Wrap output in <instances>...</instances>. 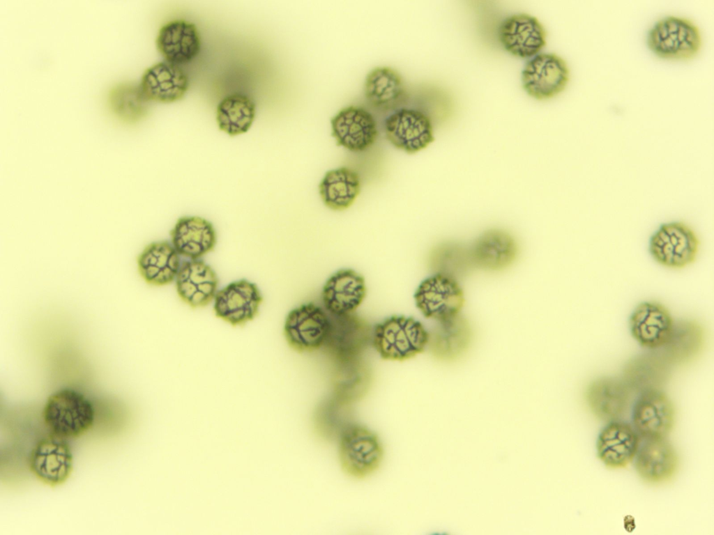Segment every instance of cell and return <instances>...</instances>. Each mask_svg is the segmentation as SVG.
Listing matches in <instances>:
<instances>
[{"label": "cell", "mask_w": 714, "mask_h": 535, "mask_svg": "<svg viewBox=\"0 0 714 535\" xmlns=\"http://www.w3.org/2000/svg\"><path fill=\"white\" fill-rule=\"evenodd\" d=\"M383 125L389 142L409 154L425 148L434 140L430 117L418 109L400 107L386 118Z\"/></svg>", "instance_id": "obj_10"}, {"label": "cell", "mask_w": 714, "mask_h": 535, "mask_svg": "<svg viewBox=\"0 0 714 535\" xmlns=\"http://www.w3.org/2000/svg\"><path fill=\"white\" fill-rule=\"evenodd\" d=\"M262 297L257 286L241 279L218 291L214 297L215 315L229 324L242 325L258 313Z\"/></svg>", "instance_id": "obj_16"}, {"label": "cell", "mask_w": 714, "mask_h": 535, "mask_svg": "<svg viewBox=\"0 0 714 535\" xmlns=\"http://www.w3.org/2000/svg\"><path fill=\"white\" fill-rule=\"evenodd\" d=\"M586 400L595 417L614 421L626 411L630 400V389L623 380L602 378L588 386Z\"/></svg>", "instance_id": "obj_24"}, {"label": "cell", "mask_w": 714, "mask_h": 535, "mask_svg": "<svg viewBox=\"0 0 714 535\" xmlns=\"http://www.w3.org/2000/svg\"><path fill=\"white\" fill-rule=\"evenodd\" d=\"M704 342V332L699 324L683 320L674 323L672 334L662 355L671 364L685 363L698 355Z\"/></svg>", "instance_id": "obj_33"}, {"label": "cell", "mask_w": 714, "mask_h": 535, "mask_svg": "<svg viewBox=\"0 0 714 535\" xmlns=\"http://www.w3.org/2000/svg\"><path fill=\"white\" fill-rule=\"evenodd\" d=\"M700 240L695 231L681 221L662 224L651 235L648 251L660 265L682 269L693 263L698 255Z\"/></svg>", "instance_id": "obj_5"}, {"label": "cell", "mask_w": 714, "mask_h": 535, "mask_svg": "<svg viewBox=\"0 0 714 535\" xmlns=\"http://www.w3.org/2000/svg\"><path fill=\"white\" fill-rule=\"evenodd\" d=\"M674 419V405L659 389L641 392L634 405V428L648 440L664 438L671 431Z\"/></svg>", "instance_id": "obj_12"}, {"label": "cell", "mask_w": 714, "mask_h": 535, "mask_svg": "<svg viewBox=\"0 0 714 535\" xmlns=\"http://www.w3.org/2000/svg\"><path fill=\"white\" fill-rule=\"evenodd\" d=\"M149 100L142 93L139 84H121L109 94V103L113 113L126 123H136L144 118L149 109Z\"/></svg>", "instance_id": "obj_35"}, {"label": "cell", "mask_w": 714, "mask_h": 535, "mask_svg": "<svg viewBox=\"0 0 714 535\" xmlns=\"http://www.w3.org/2000/svg\"><path fill=\"white\" fill-rule=\"evenodd\" d=\"M414 298L422 313L438 322L458 315L464 302L463 291L457 280L440 273L425 279Z\"/></svg>", "instance_id": "obj_7"}, {"label": "cell", "mask_w": 714, "mask_h": 535, "mask_svg": "<svg viewBox=\"0 0 714 535\" xmlns=\"http://www.w3.org/2000/svg\"><path fill=\"white\" fill-rule=\"evenodd\" d=\"M354 423L350 405L335 397L322 402L313 416V425L317 434L324 440L339 439L343 431Z\"/></svg>", "instance_id": "obj_34"}, {"label": "cell", "mask_w": 714, "mask_h": 535, "mask_svg": "<svg viewBox=\"0 0 714 535\" xmlns=\"http://www.w3.org/2000/svg\"><path fill=\"white\" fill-rule=\"evenodd\" d=\"M669 364L662 354L639 356L628 364L623 380L630 389L641 393L659 389L668 378Z\"/></svg>", "instance_id": "obj_31"}, {"label": "cell", "mask_w": 714, "mask_h": 535, "mask_svg": "<svg viewBox=\"0 0 714 535\" xmlns=\"http://www.w3.org/2000/svg\"><path fill=\"white\" fill-rule=\"evenodd\" d=\"M371 380L370 371L361 357L335 362L331 377L333 396L351 405L366 395Z\"/></svg>", "instance_id": "obj_29"}, {"label": "cell", "mask_w": 714, "mask_h": 535, "mask_svg": "<svg viewBox=\"0 0 714 535\" xmlns=\"http://www.w3.org/2000/svg\"><path fill=\"white\" fill-rule=\"evenodd\" d=\"M189 84L188 75L179 65L162 61L144 71L139 86L149 101L172 103L183 99Z\"/></svg>", "instance_id": "obj_18"}, {"label": "cell", "mask_w": 714, "mask_h": 535, "mask_svg": "<svg viewBox=\"0 0 714 535\" xmlns=\"http://www.w3.org/2000/svg\"><path fill=\"white\" fill-rule=\"evenodd\" d=\"M570 80L568 65L554 53L538 54L530 59L522 72V82L526 93L545 100L561 93Z\"/></svg>", "instance_id": "obj_6"}, {"label": "cell", "mask_w": 714, "mask_h": 535, "mask_svg": "<svg viewBox=\"0 0 714 535\" xmlns=\"http://www.w3.org/2000/svg\"><path fill=\"white\" fill-rule=\"evenodd\" d=\"M470 251L475 265L499 270L508 267L515 261L517 245L508 233L490 229L476 240Z\"/></svg>", "instance_id": "obj_27"}, {"label": "cell", "mask_w": 714, "mask_h": 535, "mask_svg": "<svg viewBox=\"0 0 714 535\" xmlns=\"http://www.w3.org/2000/svg\"><path fill=\"white\" fill-rule=\"evenodd\" d=\"M499 36L503 48L519 58L533 57L546 45L543 25L536 17L524 13L507 17L500 26Z\"/></svg>", "instance_id": "obj_14"}, {"label": "cell", "mask_w": 714, "mask_h": 535, "mask_svg": "<svg viewBox=\"0 0 714 535\" xmlns=\"http://www.w3.org/2000/svg\"><path fill=\"white\" fill-rule=\"evenodd\" d=\"M337 440L340 466L348 476L365 479L380 467L383 447L379 437L371 429L354 422Z\"/></svg>", "instance_id": "obj_4"}, {"label": "cell", "mask_w": 714, "mask_h": 535, "mask_svg": "<svg viewBox=\"0 0 714 535\" xmlns=\"http://www.w3.org/2000/svg\"><path fill=\"white\" fill-rule=\"evenodd\" d=\"M429 333L418 320L393 316L372 329V343L381 358L404 361L422 352L428 344Z\"/></svg>", "instance_id": "obj_3"}, {"label": "cell", "mask_w": 714, "mask_h": 535, "mask_svg": "<svg viewBox=\"0 0 714 535\" xmlns=\"http://www.w3.org/2000/svg\"><path fill=\"white\" fill-rule=\"evenodd\" d=\"M366 294L364 278L351 269L341 270L326 282L322 301L327 312L333 316L353 313Z\"/></svg>", "instance_id": "obj_19"}, {"label": "cell", "mask_w": 714, "mask_h": 535, "mask_svg": "<svg viewBox=\"0 0 714 535\" xmlns=\"http://www.w3.org/2000/svg\"><path fill=\"white\" fill-rule=\"evenodd\" d=\"M596 447L599 458L607 467L622 468L635 458L639 449V437L630 425L614 420L601 431Z\"/></svg>", "instance_id": "obj_20"}, {"label": "cell", "mask_w": 714, "mask_h": 535, "mask_svg": "<svg viewBox=\"0 0 714 535\" xmlns=\"http://www.w3.org/2000/svg\"><path fill=\"white\" fill-rule=\"evenodd\" d=\"M218 284L213 269L199 259L183 262L176 277L179 297L192 307L206 306L214 299Z\"/></svg>", "instance_id": "obj_21"}, {"label": "cell", "mask_w": 714, "mask_h": 535, "mask_svg": "<svg viewBox=\"0 0 714 535\" xmlns=\"http://www.w3.org/2000/svg\"><path fill=\"white\" fill-rule=\"evenodd\" d=\"M364 94L374 108L381 111L398 109L407 98V89L400 74L390 67H377L366 76Z\"/></svg>", "instance_id": "obj_26"}, {"label": "cell", "mask_w": 714, "mask_h": 535, "mask_svg": "<svg viewBox=\"0 0 714 535\" xmlns=\"http://www.w3.org/2000/svg\"><path fill=\"white\" fill-rule=\"evenodd\" d=\"M156 47L165 61L177 65L192 61L201 50V38L196 25L184 20L164 24L155 40Z\"/></svg>", "instance_id": "obj_17"}, {"label": "cell", "mask_w": 714, "mask_h": 535, "mask_svg": "<svg viewBox=\"0 0 714 535\" xmlns=\"http://www.w3.org/2000/svg\"><path fill=\"white\" fill-rule=\"evenodd\" d=\"M471 329L468 321L459 314L439 321L431 334L428 344L434 357L451 361L461 356L469 348Z\"/></svg>", "instance_id": "obj_28"}, {"label": "cell", "mask_w": 714, "mask_h": 535, "mask_svg": "<svg viewBox=\"0 0 714 535\" xmlns=\"http://www.w3.org/2000/svg\"><path fill=\"white\" fill-rule=\"evenodd\" d=\"M32 474L50 486L63 483L73 467V456L67 439L50 433L32 449L29 458Z\"/></svg>", "instance_id": "obj_8"}, {"label": "cell", "mask_w": 714, "mask_h": 535, "mask_svg": "<svg viewBox=\"0 0 714 535\" xmlns=\"http://www.w3.org/2000/svg\"><path fill=\"white\" fill-rule=\"evenodd\" d=\"M646 43L651 52L666 60L685 61L701 50L699 28L690 20L669 15L657 21L647 33Z\"/></svg>", "instance_id": "obj_2"}, {"label": "cell", "mask_w": 714, "mask_h": 535, "mask_svg": "<svg viewBox=\"0 0 714 535\" xmlns=\"http://www.w3.org/2000/svg\"><path fill=\"white\" fill-rule=\"evenodd\" d=\"M674 326V320L662 304L648 301L640 303L630 318L632 337L642 347L662 348L668 342Z\"/></svg>", "instance_id": "obj_15"}, {"label": "cell", "mask_w": 714, "mask_h": 535, "mask_svg": "<svg viewBox=\"0 0 714 535\" xmlns=\"http://www.w3.org/2000/svg\"><path fill=\"white\" fill-rule=\"evenodd\" d=\"M96 412L91 402L70 388L59 389L47 398L43 419L50 433L68 439L80 437L93 426Z\"/></svg>", "instance_id": "obj_1"}, {"label": "cell", "mask_w": 714, "mask_h": 535, "mask_svg": "<svg viewBox=\"0 0 714 535\" xmlns=\"http://www.w3.org/2000/svg\"><path fill=\"white\" fill-rule=\"evenodd\" d=\"M437 261L438 272L456 279L457 277L465 274L474 265L470 250L459 246H446V250H441Z\"/></svg>", "instance_id": "obj_36"}, {"label": "cell", "mask_w": 714, "mask_h": 535, "mask_svg": "<svg viewBox=\"0 0 714 535\" xmlns=\"http://www.w3.org/2000/svg\"><path fill=\"white\" fill-rule=\"evenodd\" d=\"M358 173L347 167L328 171L319 185V192L326 206L342 210L349 208L360 193Z\"/></svg>", "instance_id": "obj_30"}, {"label": "cell", "mask_w": 714, "mask_h": 535, "mask_svg": "<svg viewBox=\"0 0 714 535\" xmlns=\"http://www.w3.org/2000/svg\"><path fill=\"white\" fill-rule=\"evenodd\" d=\"M330 328L329 316L320 307L303 304L287 316L284 335L289 345L298 352H312L323 347Z\"/></svg>", "instance_id": "obj_11"}, {"label": "cell", "mask_w": 714, "mask_h": 535, "mask_svg": "<svg viewBox=\"0 0 714 535\" xmlns=\"http://www.w3.org/2000/svg\"><path fill=\"white\" fill-rule=\"evenodd\" d=\"M635 468L641 479L651 483L670 479L678 463L673 446L664 438L648 439L635 455Z\"/></svg>", "instance_id": "obj_23"}, {"label": "cell", "mask_w": 714, "mask_h": 535, "mask_svg": "<svg viewBox=\"0 0 714 535\" xmlns=\"http://www.w3.org/2000/svg\"><path fill=\"white\" fill-rule=\"evenodd\" d=\"M332 136L338 146L352 152L370 148L378 137L374 116L366 109L350 105L340 109L331 119Z\"/></svg>", "instance_id": "obj_13"}, {"label": "cell", "mask_w": 714, "mask_h": 535, "mask_svg": "<svg viewBox=\"0 0 714 535\" xmlns=\"http://www.w3.org/2000/svg\"><path fill=\"white\" fill-rule=\"evenodd\" d=\"M172 245L180 256L196 260L212 251L216 233L211 222L199 217L179 218L170 232Z\"/></svg>", "instance_id": "obj_22"}, {"label": "cell", "mask_w": 714, "mask_h": 535, "mask_svg": "<svg viewBox=\"0 0 714 535\" xmlns=\"http://www.w3.org/2000/svg\"><path fill=\"white\" fill-rule=\"evenodd\" d=\"M330 328L323 347L335 362L361 357L372 337V329L354 313L329 314Z\"/></svg>", "instance_id": "obj_9"}, {"label": "cell", "mask_w": 714, "mask_h": 535, "mask_svg": "<svg viewBox=\"0 0 714 535\" xmlns=\"http://www.w3.org/2000/svg\"><path fill=\"white\" fill-rule=\"evenodd\" d=\"M179 256L172 243L167 241L152 242L137 257L138 271L149 284H169L176 279L181 268Z\"/></svg>", "instance_id": "obj_25"}, {"label": "cell", "mask_w": 714, "mask_h": 535, "mask_svg": "<svg viewBox=\"0 0 714 535\" xmlns=\"http://www.w3.org/2000/svg\"><path fill=\"white\" fill-rule=\"evenodd\" d=\"M256 114L253 100L242 93L225 97L218 104L216 121L220 130L230 136L245 133L252 125Z\"/></svg>", "instance_id": "obj_32"}]
</instances>
